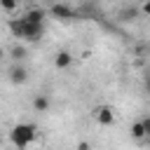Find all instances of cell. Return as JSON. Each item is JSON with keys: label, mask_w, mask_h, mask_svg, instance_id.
<instances>
[{"label": "cell", "mask_w": 150, "mask_h": 150, "mask_svg": "<svg viewBox=\"0 0 150 150\" xmlns=\"http://www.w3.org/2000/svg\"><path fill=\"white\" fill-rule=\"evenodd\" d=\"M9 141H12L14 148L23 150V148H28V145H33V143L40 141L38 127L30 124V122H19V124H14V127L9 129Z\"/></svg>", "instance_id": "cell-1"}, {"label": "cell", "mask_w": 150, "mask_h": 150, "mask_svg": "<svg viewBox=\"0 0 150 150\" xmlns=\"http://www.w3.org/2000/svg\"><path fill=\"white\" fill-rule=\"evenodd\" d=\"M94 120H96V124H101V127H112V124H115V108L108 105V103L96 105V108H94Z\"/></svg>", "instance_id": "cell-2"}, {"label": "cell", "mask_w": 150, "mask_h": 150, "mask_svg": "<svg viewBox=\"0 0 150 150\" xmlns=\"http://www.w3.org/2000/svg\"><path fill=\"white\" fill-rule=\"evenodd\" d=\"M49 12H52L56 19H73V16H77V9L70 7V5H66V2H56V5H52Z\"/></svg>", "instance_id": "cell-3"}, {"label": "cell", "mask_w": 150, "mask_h": 150, "mask_svg": "<svg viewBox=\"0 0 150 150\" xmlns=\"http://www.w3.org/2000/svg\"><path fill=\"white\" fill-rule=\"evenodd\" d=\"M7 28H9V33H12L14 38H19V40H23V38H26V19H23V16L9 19Z\"/></svg>", "instance_id": "cell-4"}, {"label": "cell", "mask_w": 150, "mask_h": 150, "mask_svg": "<svg viewBox=\"0 0 150 150\" xmlns=\"http://www.w3.org/2000/svg\"><path fill=\"white\" fill-rule=\"evenodd\" d=\"M28 80V70L21 66V63H14L12 68H9V82L12 84H23Z\"/></svg>", "instance_id": "cell-5"}, {"label": "cell", "mask_w": 150, "mask_h": 150, "mask_svg": "<svg viewBox=\"0 0 150 150\" xmlns=\"http://www.w3.org/2000/svg\"><path fill=\"white\" fill-rule=\"evenodd\" d=\"M70 63H73V54H70L68 49H61V52H56V54H54V66H56L59 70L70 68Z\"/></svg>", "instance_id": "cell-6"}, {"label": "cell", "mask_w": 150, "mask_h": 150, "mask_svg": "<svg viewBox=\"0 0 150 150\" xmlns=\"http://www.w3.org/2000/svg\"><path fill=\"white\" fill-rule=\"evenodd\" d=\"M23 16H26L28 21H33V23H42V26H45V9H42V7H30Z\"/></svg>", "instance_id": "cell-7"}, {"label": "cell", "mask_w": 150, "mask_h": 150, "mask_svg": "<svg viewBox=\"0 0 150 150\" xmlns=\"http://www.w3.org/2000/svg\"><path fill=\"white\" fill-rule=\"evenodd\" d=\"M33 108H35V112H47V110H49V96L38 94V96L33 98Z\"/></svg>", "instance_id": "cell-8"}, {"label": "cell", "mask_w": 150, "mask_h": 150, "mask_svg": "<svg viewBox=\"0 0 150 150\" xmlns=\"http://www.w3.org/2000/svg\"><path fill=\"white\" fill-rule=\"evenodd\" d=\"M129 131H131V138H134V141H145V138H148V136H145V129H143V122H141V120H136V122L131 124V129H129Z\"/></svg>", "instance_id": "cell-9"}, {"label": "cell", "mask_w": 150, "mask_h": 150, "mask_svg": "<svg viewBox=\"0 0 150 150\" xmlns=\"http://www.w3.org/2000/svg\"><path fill=\"white\" fill-rule=\"evenodd\" d=\"M9 54H12V59L19 63L21 59H26V47H23V45H14V47L9 49Z\"/></svg>", "instance_id": "cell-10"}, {"label": "cell", "mask_w": 150, "mask_h": 150, "mask_svg": "<svg viewBox=\"0 0 150 150\" xmlns=\"http://www.w3.org/2000/svg\"><path fill=\"white\" fill-rule=\"evenodd\" d=\"M0 7H2L5 12H16V9H19V2H14V0H2Z\"/></svg>", "instance_id": "cell-11"}, {"label": "cell", "mask_w": 150, "mask_h": 150, "mask_svg": "<svg viewBox=\"0 0 150 150\" xmlns=\"http://www.w3.org/2000/svg\"><path fill=\"white\" fill-rule=\"evenodd\" d=\"M136 14H138V9H136V7H124L120 16H122V19H134Z\"/></svg>", "instance_id": "cell-12"}, {"label": "cell", "mask_w": 150, "mask_h": 150, "mask_svg": "<svg viewBox=\"0 0 150 150\" xmlns=\"http://www.w3.org/2000/svg\"><path fill=\"white\" fill-rule=\"evenodd\" d=\"M141 122H143V129H145V136L150 138V115H145V117H143Z\"/></svg>", "instance_id": "cell-13"}, {"label": "cell", "mask_w": 150, "mask_h": 150, "mask_svg": "<svg viewBox=\"0 0 150 150\" xmlns=\"http://www.w3.org/2000/svg\"><path fill=\"white\" fill-rule=\"evenodd\" d=\"M75 150H91V143H89V141H80V143L75 145Z\"/></svg>", "instance_id": "cell-14"}, {"label": "cell", "mask_w": 150, "mask_h": 150, "mask_svg": "<svg viewBox=\"0 0 150 150\" xmlns=\"http://www.w3.org/2000/svg\"><path fill=\"white\" fill-rule=\"evenodd\" d=\"M141 12H143V14H145V16H150V0H148V2H143V5H141Z\"/></svg>", "instance_id": "cell-15"}, {"label": "cell", "mask_w": 150, "mask_h": 150, "mask_svg": "<svg viewBox=\"0 0 150 150\" xmlns=\"http://www.w3.org/2000/svg\"><path fill=\"white\" fill-rule=\"evenodd\" d=\"M0 59H2V49H0Z\"/></svg>", "instance_id": "cell-16"}, {"label": "cell", "mask_w": 150, "mask_h": 150, "mask_svg": "<svg viewBox=\"0 0 150 150\" xmlns=\"http://www.w3.org/2000/svg\"><path fill=\"white\" fill-rule=\"evenodd\" d=\"M148 89H150V80H148Z\"/></svg>", "instance_id": "cell-17"}]
</instances>
